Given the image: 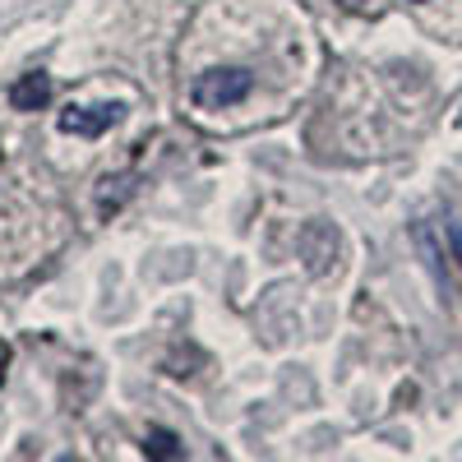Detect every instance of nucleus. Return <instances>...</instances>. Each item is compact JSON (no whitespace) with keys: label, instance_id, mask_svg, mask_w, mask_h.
<instances>
[{"label":"nucleus","instance_id":"obj_1","mask_svg":"<svg viewBox=\"0 0 462 462\" xmlns=\"http://www.w3.org/2000/svg\"><path fill=\"white\" fill-rule=\"evenodd\" d=\"M250 88H254V74H250V69H241V65H217V69L195 74L189 97H195V106H204V111H222V106L245 102Z\"/></svg>","mask_w":462,"mask_h":462},{"label":"nucleus","instance_id":"obj_2","mask_svg":"<svg viewBox=\"0 0 462 462\" xmlns=\"http://www.w3.org/2000/svg\"><path fill=\"white\" fill-rule=\"evenodd\" d=\"M121 106L116 102H102V106H65L60 111V130L65 134H79V139H97V134H106L116 121H121Z\"/></svg>","mask_w":462,"mask_h":462},{"label":"nucleus","instance_id":"obj_3","mask_svg":"<svg viewBox=\"0 0 462 462\" xmlns=\"http://www.w3.org/2000/svg\"><path fill=\"white\" fill-rule=\"evenodd\" d=\"M51 102V74L32 69V74H19V79L10 84V106L14 111H42Z\"/></svg>","mask_w":462,"mask_h":462},{"label":"nucleus","instance_id":"obj_4","mask_svg":"<svg viewBox=\"0 0 462 462\" xmlns=\"http://www.w3.org/2000/svg\"><path fill=\"white\" fill-rule=\"evenodd\" d=\"M143 453H148V457H167V462H176V457H185V444H180L171 430H162V426H148V435H143Z\"/></svg>","mask_w":462,"mask_h":462},{"label":"nucleus","instance_id":"obj_5","mask_svg":"<svg viewBox=\"0 0 462 462\" xmlns=\"http://www.w3.org/2000/svg\"><path fill=\"white\" fill-rule=\"evenodd\" d=\"M346 5H365V0H346Z\"/></svg>","mask_w":462,"mask_h":462},{"label":"nucleus","instance_id":"obj_6","mask_svg":"<svg viewBox=\"0 0 462 462\" xmlns=\"http://www.w3.org/2000/svg\"><path fill=\"white\" fill-rule=\"evenodd\" d=\"M457 250H462V236H457Z\"/></svg>","mask_w":462,"mask_h":462}]
</instances>
